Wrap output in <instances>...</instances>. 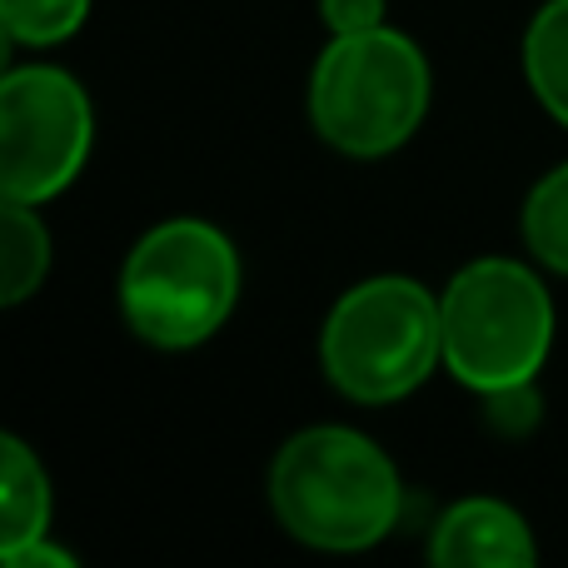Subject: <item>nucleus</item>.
<instances>
[{"instance_id":"nucleus-14","label":"nucleus","mask_w":568,"mask_h":568,"mask_svg":"<svg viewBox=\"0 0 568 568\" xmlns=\"http://www.w3.org/2000/svg\"><path fill=\"white\" fill-rule=\"evenodd\" d=\"M320 16L334 36H354L384 26V0H320Z\"/></svg>"},{"instance_id":"nucleus-8","label":"nucleus","mask_w":568,"mask_h":568,"mask_svg":"<svg viewBox=\"0 0 568 568\" xmlns=\"http://www.w3.org/2000/svg\"><path fill=\"white\" fill-rule=\"evenodd\" d=\"M50 479L20 439H0V554L45 539Z\"/></svg>"},{"instance_id":"nucleus-6","label":"nucleus","mask_w":568,"mask_h":568,"mask_svg":"<svg viewBox=\"0 0 568 568\" xmlns=\"http://www.w3.org/2000/svg\"><path fill=\"white\" fill-rule=\"evenodd\" d=\"M95 115L75 75L55 65H26L0 80V190L6 200L60 195L85 170Z\"/></svg>"},{"instance_id":"nucleus-13","label":"nucleus","mask_w":568,"mask_h":568,"mask_svg":"<svg viewBox=\"0 0 568 568\" xmlns=\"http://www.w3.org/2000/svg\"><path fill=\"white\" fill-rule=\"evenodd\" d=\"M489 399V424L504 434H529L534 419H539V394H534V379L529 384H509V389H494L484 394Z\"/></svg>"},{"instance_id":"nucleus-9","label":"nucleus","mask_w":568,"mask_h":568,"mask_svg":"<svg viewBox=\"0 0 568 568\" xmlns=\"http://www.w3.org/2000/svg\"><path fill=\"white\" fill-rule=\"evenodd\" d=\"M50 270V230L26 200H6L0 215V300L20 304L40 290Z\"/></svg>"},{"instance_id":"nucleus-11","label":"nucleus","mask_w":568,"mask_h":568,"mask_svg":"<svg viewBox=\"0 0 568 568\" xmlns=\"http://www.w3.org/2000/svg\"><path fill=\"white\" fill-rule=\"evenodd\" d=\"M524 240L549 270L568 275V165L549 170L524 205Z\"/></svg>"},{"instance_id":"nucleus-1","label":"nucleus","mask_w":568,"mask_h":568,"mask_svg":"<svg viewBox=\"0 0 568 568\" xmlns=\"http://www.w3.org/2000/svg\"><path fill=\"white\" fill-rule=\"evenodd\" d=\"M399 469L374 439L339 424L294 434L270 464V509L310 549L359 554L399 524Z\"/></svg>"},{"instance_id":"nucleus-2","label":"nucleus","mask_w":568,"mask_h":568,"mask_svg":"<svg viewBox=\"0 0 568 568\" xmlns=\"http://www.w3.org/2000/svg\"><path fill=\"white\" fill-rule=\"evenodd\" d=\"M324 374L354 404L414 394L444 359V314L419 280L379 275L344 294L324 320Z\"/></svg>"},{"instance_id":"nucleus-12","label":"nucleus","mask_w":568,"mask_h":568,"mask_svg":"<svg viewBox=\"0 0 568 568\" xmlns=\"http://www.w3.org/2000/svg\"><path fill=\"white\" fill-rule=\"evenodd\" d=\"M85 16L90 0H0L6 36L20 45H55V40L75 36Z\"/></svg>"},{"instance_id":"nucleus-5","label":"nucleus","mask_w":568,"mask_h":568,"mask_svg":"<svg viewBox=\"0 0 568 568\" xmlns=\"http://www.w3.org/2000/svg\"><path fill=\"white\" fill-rule=\"evenodd\" d=\"M240 300V255L205 220L155 225L120 270V310L140 339L190 349L230 320Z\"/></svg>"},{"instance_id":"nucleus-10","label":"nucleus","mask_w":568,"mask_h":568,"mask_svg":"<svg viewBox=\"0 0 568 568\" xmlns=\"http://www.w3.org/2000/svg\"><path fill=\"white\" fill-rule=\"evenodd\" d=\"M524 70L534 95L559 125H568V0H549L524 36Z\"/></svg>"},{"instance_id":"nucleus-15","label":"nucleus","mask_w":568,"mask_h":568,"mask_svg":"<svg viewBox=\"0 0 568 568\" xmlns=\"http://www.w3.org/2000/svg\"><path fill=\"white\" fill-rule=\"evenodd\" d=\"M0 559L10 568H75V559H70L65 549H50L45 539H30V544H20V549H6Z\"/></svg>"},{"instance_id":"nucleus-3","label":"nucleus","mask_w":568,"mask_h":568,"mask_svg":"<svg viewBox=\"0 0 568 568\" xmlns=\"http://www.w3.org/2000/svg\"><path fill=\"white\" fill-rule=\"evenodd\" d=\"M429 110V65L399 30L334 36L310 75V120L344 155H389Z\"/></svg>"},{"instance_id":"nucleus-7","label":"nucleus","mask_w":568,"mask_h":568,"mask_svg":"<svg viewBox=\"0 0 568 568\" xmlns=\"http://www.w3.org/2000/svg\"><path fill=\"white\" fill-rule=\"evenodd\" d=\"M429 559L449 568H534L539 549H534L529 524L509 504L464 499L434 524Z\"/></svg>"},{"instance_id":"nucleus-4","label":"nucleus","mask_w":568,"mask_h":568,"mask_svg":"<svg viewBox=\"0 0 568 568\" xmlns=\"http://www.w3.org/2000/svg\"><path fill=\"white\" fill-rule=\"evenodd\" d=\"M444 364L479 394L529 384L554 344V300L519 260H474L439 300Z\"/></svg>"}]
</instances>
